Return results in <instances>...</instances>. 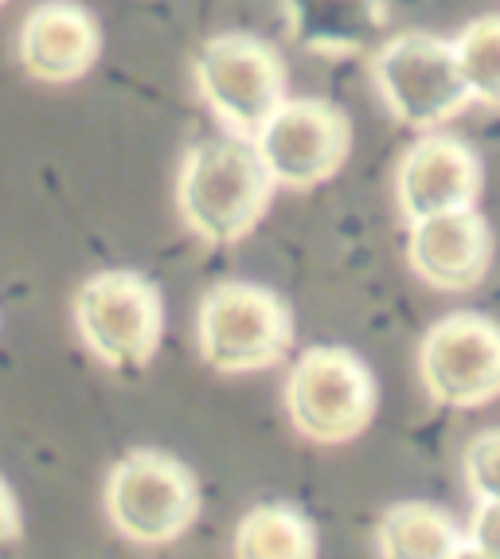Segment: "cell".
Here are the masks:
<instances>
[{"label":"cell","mask_w":500,"mask_h":559,"mask_svg":"<svg viewBox=\"0 0 500 559\" xmlns=\"http://www.w3.org/2000/svg\"><path fill=\"white\" fill-rule=\"evenodd\" d=\"M274 180L242 133L207 138L184 153L177 177V212L207 247H235L266 219Z\"/></svg>","instance_id":"cell-1"},{"label":"cell","mask_w":500,"mask_h":559,"mask_svg":"<svg viewBox=\"0 0 500 559\" xmlns=\"http://www.w3.org/2000/svg\"><path fill=\"white\" fill-rule=\"evenodd\" d=\"M195 345L219 376L266 372L294 348V309L259 282H219L195 309Z\"/></svg>","instance_id":"cell-2"},{"label":"cell","mask_w":500,"mask_h":559,"mask_svg":"<svg viewBox=\"0 0 500 559\" xmlns=\"http://www.w3.org/2000/svg\"><path fill=\"white\" fill-rule=\"evenodd\" d=\"M371 83L388 114L407 130L430 133L469 106L454 44L430 32H398L371 47Z\"/></svg>","instance_id":"cell-3"},{"label":"cell","mask_w":500,"mask_h":559,"mask_svg":"<svg viewBox=\"0 0 500 559\" xmlns=\"http://www.w3.org/2000/svg\"><path fill=\"white\" fill-rule=\"evenodd\" d=\"M376 376L341 345H313L297 356L286 380V415L313 447H344L376 419Z\"/></svg>","instance_id":"cell-4"},{"label":"cell","mask_w":500,"mask_h":559,"mask_svg":"<svg viewBox=\"0 0 500 559\" xmlns=\"http://www.w3.org/2000/svg\"><path fill=\"white\" fill-rule=\"evenodd\" d=\"M74 329L86 353L114 372H138L160 353L165 298L138 271H103L74 294Z\"/></svg>","instance_id":"cell-5"},{"label":"cell","mask_w":500,"mask_h":559,"mask_svg":"<svg viewBox=\"0 0 500 559\" xmlns=\"http://www.w3.org/2000/svg\"><path fill=\"white\" fill-rule=\"evenodd\" d=\"M106 516L121 540L160 548L180 540L200 516V481L160 450H130L106 477Z\"/></svg>","instance_id":"cell-6"},{"label":"cell","mask_w":500,"mask_h":559,"mask_svg":"<svg viewBox=\"0 0 500 559\" xmlns=\"http://www.w3.org/2000/svg\"><path fill=\"white\" fill-rule=\"evenodd\" d=\"M195 91L227 133L259 130L270 114L286 103V63L266 39L250 32L212 36L192 63Z\"/></svg>","instance_id":"cell-7"},{"label":"cell","mask_w":500,"mask_h":559,"mask_svg":"<svg viewBox=\"0 0 500 559\" xmlns=\"http://www.w3.org/2000/svg\"><path fill=\"white\" fill-rule=\"evenodd\" d=\"M270 180L289 192L333 180L353 153V121L324 98H289L250 133Z\"/></svg>","instance_id":"cell-8"},{"label":"cell","mask_w":500,"mask_h":559,"mask_svg":"<svg viewBox=\"0 0 500 559\" xmlns=\"http://www.w3.org/2000/svg\"><path fill=\"white\" fill-rule=\"evenodd\" d=\"M418 380L438 407L477 411L500 400V321L445 313L418 341Z\"/></svg>","instance_id":"cell-9"},{"label":"cell","mask_w":500,"mask_h":559,"mask_svg":"<svg viewBox=\"0 0 500 559\" xmlns=\"http://www.w3.org/2000/svg\"><path fill=\"white\" fill-rule=\"evenodd\" d=\"M481 157L454 133H422L395 168V204L398 215L415 224L438 212L477 207L481 200Z\"/></svg>","instance_id":"cell-10"},{"label":"cell","mask_w":500,"mask_h":559,"mask_svg":"<svg viewBox=\"0 0 500 559\" xmlns=\"http://www.w3.org/2000/svg\"><path fill=\"white\" fill-rule=\"evenodd\" d=\"M407 262L422 286L438 294H465L489 278L492 227L477 207L415 219L407 231Z\"/></svg>","instance_id":"cell-11"},{"label":"cell","mask_w":500,"mask_h":559,"mask_svg":"<svg viewBox=\"0 0 500 559\" xmlns=\"http://www.w3.org/2000/svg\"><path fill=\"white\" fill-rule=\"evenodd\" d=\"M16 56L36 83H79L103 56V28L83 4L47 0L20 24Z\"/></svg>","instance_id":"cell-12"},{"label":"cell","mask_w":500,"mask_h":559,"mask_svg":"<svg viewBox=\"0 0 500 559\" xmlns=\"http://www.w3.org/2000/svg\"><path fill=\"white\" fill-rule=\"evenodd\" d=\"M289 36L317 56H360L388 28L383 0H282Z\"/></svg>","instance_id":"cell-13"},{"label":"cell","mask_w":500,"mask_h":559,"mask_svg":"<svg viewBox=\"0 0 500 559\" xmlns=\"http://www.w3.org/2000/svg\"><path fill=\"white\" fill-rule=\"evenodd\" d=\"M376 551L383 559H457L465 556V528L438 504L403 501L376 524Z\"/></svg>","instance_id":"cell-14"},{"label":"cell","mask_w":500,"mask_h":559,"mask_svg":"<svg viewBox=\"0 0 500 559\" xmlns=\"http://www.w3.org/2000/svg\"><path fill=\"white\" fill-rule=\"evenodd\" d=\"M231 548L239 559H313L317 528L294 504H254L235 524Z\"/></svg>","instance_id":"cell-15"},{"label":"cell","mask_w":500,"mask_h":559,"mask_svg":"<svg viewBox=\"0 0 500 559\" xmlns=\"http://www.w3.org/2000/svg\"><path fill=\"white\" fill-rule=\"evenodd\" d=\"M454 56L469 103L500 110V16H481L465 24L454 39Z\"/></svg>","instance_id":"cell-16"},{"label":"cell","mask_w":500,"mask_h":559,"mask_svg":"<svg viewBox=\"0 0 500 559\" xmlns=\"http://www.w3.org/2000/svg\"><path fill=\"white\" fill-rule=\"evenodd\" d=\"M462 474L477 501H500V427L485 430L465 447Z\"/></svg>","instance_id":"cell-17"},{"label":"cell","mask_w":500,"mask_h":559,"mask_svg":"<svg viewBox=\"0 0 500 559\" xmlns=\"http://www.w3.org/2000/svg\"><path fill=\"white\" fill-rule=\"evenodd\" d=\"M465 556L500 559V501H477L465 524Z\"/></svg>","instance_id":"cell-18"},{"label":"cell","mask_w":500,"mask_h":559,"mask_svg":"<svg viewBox=\"0 0 500 559\" xmlns=\"http://www.w3.org/2000/svg\"><path fill=\"white\" fill-rule=\"evenodd\" d=\"M20 536H24V521H20L16 493H12V485L0 477V556L9 548H16Z\"/></svg>","instance_id":"cell-19"},{"label":"cell","mask_w":500,"mask_h":559,"mask_svg":"<svg viewBox=\"0 0 500 559\" xmlns=\"http://www.w3.org/2000/svg\"><path fill=\"white\" fill-rule=\"evenodd\" d=\"M4 4H9V0H0V9H4Z\"/></svg>","instance_id":"cell-20"}]
</instances>
